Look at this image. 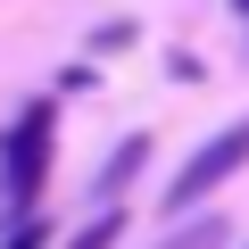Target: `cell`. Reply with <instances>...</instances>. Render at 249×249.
<instances>
[{
  "label": "cell",
  "mask_w": 249,
  "mask_h": 249,
  "mask_svg": "<svg viewBox=\"0 0 249 249\" xmlns=\"http://www.w3.org/2000/svg\"><path fill=\"white\" fill-rule=\"evenodd\" d=\"M50 133H58V108H50V100L17 108V124L0 133V183H9V208H17V216H25V208L42 199V183H50Z\"/></svg>",
  "instance_id": "1"
},
{
  "label": "cell",
  "mask_w": 249,
  "mask_h": 249,
  "mask_svg": "<svg viewBox=\"0 0 249 249\" xmlns=\"http://www.w3.org/2000/svg\"><path fill=\"white\" fill-rule=\"evenodd\" d=\"M241 166H249V116H241V124H224L208 150H191V166L166 183V216H191V208H199L216 183H232Z\"/></svg>",
  "instance_id": "2"
},
{
  "label": "cell",
  "mask_w": 249,
  "mask_h": 249,
  "mask_svg": "<svg viewBox=\"0 0 249 249\" xmlns=\"http://www.w3.org/2000/svg\"><path fill=\"white\" fill-rule=\"evenodd\" d=\"M142 158H150V133H133V142H124V150H116V158L100 166V183H91V191H100V208H108V199H116L124 183H133V175H142Z\"/></svg>",
  "instance_id": "3"
},
{
  "label": "cell",
  "mask_w": 249,
  "mask_h": 249,
  "mask_svg": "<svg viewBox=\"0 0 249 249\" xmlns=\"http://www.w3.org/2000/svg\"><path fill=\"white\" fill-rule=\"evenodd\" d=\"M0 249H50V216H42V208H25L9 232H0Z\"/></svg>",
  "instance_id": "4"
},
{
  "label": "cell",
  "mask_w": 249,
  "mask_h": 249,
  "mask_svg": "<svg viewBox=\"0 0 249 249\" xmlns=\"http://www.w3.org/2000/svg\"><path fill=\"white\" fill-rule=\"evenodd\" d=\"M116 232H124V208H100V216H91L67 249H116Z\"/></svg>",
  "instance_id": "5"
},
{
  "label": "cell",
  "mask_w": 249,
  "mask_h": 249,
  "mask_svg": "<svg viewBox=\"0 0 249 249\" xmlns=\"http://www.w3.org/2000/svg\"><path fill=\"white\" fill-rule=\"evenodd\" d=\"M216 241H224V224H216V216H208V224H191V232H175V241H166V249H216Z\"/></svg>",
  "instance_id": "6"
},
{
  "label": "cell",
  "mask_w": 249,
  "mask_h": 249,
  "mask_svg": "<svg viewBox=\"0 0 249 249\" xmlns=\"http://www.w3.org/2000/svg\"><path fill=\"white\" fill-rule=\"evenodd\" d=\"M232 9H241V17H249V0H232Z\"/></svg>",
  "instance_id": "7"
}]
</instances>
